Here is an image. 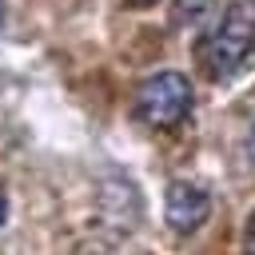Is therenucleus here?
<instances>
[{
  "label": "nucleus",
  "instance_id": "1a4fd4ad",
  "mask_svg": "<svg viewBox=\"0 0 255 255\" xmlns=\"http://www.w3.org/2000/svg\"><path fill=\"white\" fill-rule=\"evenodd\" d=\"M0 20H4V4H0Z\"/></svg>",
  "mask_w": 255,
  "mask_h": 255
},
{
  "label": "nucleus",
  "instance_id": "f257e3e1",
  "mask_svg": "<svg viewBox=\"0 0 255 255\" xmlns=\"http://www.w3.org/2000/svg\"><path fill=\"white\" fill-rule=\"evenodd\" d=\"M195 64L211 84H231L255 68V4L235 0L199 40Z\"/></svg>",
  "mask_w": 255,
  "mask_h": 255
},
{
  "label": "nucleus",
  "instance_id": "6e6552de",
  "mask_svg": "<svg viewBox=\"0 0 255 255\" xmlns=\"http://www.w3.org/2000/svg\"><path fill=\"white\" fill-rule=\"evenodd\" d=\"M131 8H147V4H155V0H128Z\"/></svg>",
  "mask_w": 255,
  "mask_h": 255
},
{
  "label": "nucleus",
  "instance_id": "423d86ee",
  "mask_svg": "<svg viewBox=\"0 0 255 255\" xmlns=\"http://www.w3.org/2000/svg\"><path fill=\"white\" fill-rule=\"evenodd\" d=\"M4 219H8V191H4V183H0V227H4Z\"/></svg>",
  "mask_w": 255,
  "mask_h": 255
},
{
  "label": "nucleus",
  "instance_id": "0eeeda50",
  "mask_svg": "<svg viewBox=\"0 0 255 255\" xmlns=\"http://www.w3.org/2000/svg\"><path fill=\"white\" fill-rule=\"evenodd\" d=\"M247 159L255 163V124H251V131H247Z\"/></svg>",
  "mask_w": 255,
  "mask_h": 255
},
{
  "label": "nucleus",
  "instance_id": "39448f33",
  "mask_svg": "<svg viewBox=\"0 0 255 255\" xmlns=\"http://www.w3.org/2000/svg\"><path fill=\"white\" fill-rule=\"evenodd\" d=\"M243 255H255V211L247 215V227H243Z\"/></svg>",
  "mask_w": 255,
  "mask_h": 255
},
{
  "label": "nucleus",
  "instance_id": "7ed1b4c3",
  "mask_svg": "<svg viewBox=\"0 0 255 255\" xmlns=\"http://www.w3.org/2000/svg\"><path fill=\"white\" fill-rule=\"evenodd\" d=\"M163 215H167L171 231L191 235V231H199V227L207 223V215H211V199H207V191H203L199 183H183V179H175V183L167 187Z\"/></svg>",
  "mask_w": 255,
  "mask_h": 255
},
{
  "label": "nucleus",
  "instance_id": "20e7f679",
  "mask_svg": "<svg viewBox=\"0 0 255 255\" xmlns=\"http://www.w3.org/2000/svg\"><path fill=\"white\" fill-rule=\"evenodd\" d=\"M211 8H215V0H171V24H175L179 32L199 28V24L211 16Z\"/></svg>",
  "mask_w": 255,
  "mask_h": 255
},
{
  "label": "nucleus",
  "instance_id": "f03ea898",
  "mask_svg": "<svg viewBox=\"0 0 255 255\" xmlns=\"http://www.w3.org/2000/svg\"><path fill=\"white\" fill-rule=\"evenodd\" d=\"M191 104L195 100H191V84H187L183 72H155L135 88L131 112H135L139 124H147L155 131H171L187 120Z\"/></svg>",
  "mask_w": 255,
  "mask_h": 255
}]
</instances>
